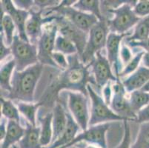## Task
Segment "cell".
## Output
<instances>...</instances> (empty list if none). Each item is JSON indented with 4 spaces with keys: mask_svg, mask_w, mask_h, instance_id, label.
<instances>
[{
    "mask_svg": "<svg viewBox=\"0 0 149 148\" xmlns=\"http://www.w3.org/2000/svg\"><path fill=\"white\" fill-rule=\"evenodd\" d=\"M67 57L69 63L68 67L64 71H61L59 76L53 80L51 85L45 90L40 101L42 103L43 106L49 107L54 105V107L59 92L62 90L80 92L89 97L88 85L91 84L97 86L93 73L90 71V66L82 63L78 54Z\"/></svg>",
    "mask_w": 149,
    "mask_h": 148,
    "instance_id": "obj_1",
    "label": "cell"
},
{
    "mask_svg": "<svg viewBox=\"0 0 149 148\" xmlns=\"http://www.w3.org/2000/svg\"><path fill=\"white\" fill-rule=\"evenodd\" d=\"M43 67L44 65L39 62L23 71L15 70L11 79V90L5 98L12 101L33 102L35 90Z\"/></svg>",
    "mask_w": 149,
    "mask_h": 148,
    "instance_id": "obj_2",
    "label": "cell"
},
{
    "mask_svg": "<svg viewBox=\"0 0 149 148\" xmlns=\"http://www.w3.org/2000/svg\"><path fill=\"white\" fill-rule=\"evenodd\" d=\"M137 1L131 0L116 9H109L107 11L113 14L111 19H107L108 28L111 33L117 34H125L131 28L139 22L141 18L138 17L134 11V7Z\"/></svg>",
    "mask_w": 149,
    "mask_h": 148,
    "instance_id": "obj_3",
    "label": "cell"
},
{
    "mask_svg": "<svg viewBox=\"0 0 149 148\" xmlns=\"http://www.w3.org/2000/svg\"><path fill=\"white\" fill-rule=\"evenodd\" d=\"M110 33L106 19L100 20L91 29L88 33L87 44L83 54L81 56V61L85 65H89L95 59L96 54L101 52L106 47L107 39Z\"/></svg>",
    "mask_w": 149,
    "mask_h": 148,
    "instance_id": "obj_4",
    "label": "cell"
},
{
    "mask_svg": "<svg viewBox=\"0 0 149 148\" xmlns=\"http://www.w3.org/2000/svg\"><path fill=\"white\" fill-rule=\"evenodd\" d=\"M89 99L91 100V113L89 127L97 125L104 123H109L116 121H125V118L118 116L115 113L110 106H108L104 101L103 98L101 97L93 90L91 85L89 84L87 86ZM128 121V120H127Z\"/></svg>",
    "mask_w": 149,
    "mask_h": 148,
    "instance_id": "obj_5",
    "label": "cell"
},
{
    "mask_svg": "<svg viewBox=\"0 0 149 148\" xmlns=\"http://www.w3.org/2000/svg\"><path fill=\"white\" fill-rule=\"evenodd\" d=\"M10 49L17 71H23L40 62L37 45L22 40L18 34L15 35Z\"/></svg>",
    "mask_w": 149,
    "mask_h": 148,
    "instance_id": "obj_6",
    "label": "cell"
},
{
    "mask_svg": "<svg viewBox=\"0 0 149 148\" xmlns=\"http://www.w3.org/2000/svg\"><path fill=\"white\" fill-rule=\"evenodd\" d=\"M54 13L64 16L65 18L68 19L76 27L88 34L91 29L100 21L97 16L91 13L80 11L73 7L62 6L60 4L58 6L48 8L46 13H45V16H49Z\"/></svg>",
    "mask_w": 149,
    "mask_h": 148,
    "instance_id": "obj_7",
    "label": "cell"
},
{
    "mask_svg": "<svg viewBox=\"0 0 149 148\" xmlns=\"http://www.w3.org/2000/svg\"><path fill=\"white\" fill-rule=\"evenodd\" d=\"M58 28L54 22L46 23L43 26L42 35L38 42V58L39 62L43 65L51 66L55 69H59L51 58L54 52L55 42L57 37Z\"/></svg>",
    "mask_w": 149,
    "mask_h": 148,
    "instance_id": "obj_8",
    "label": "cell"
},
{
    "mask_svg": "<svg viewBox=\"0 0 149 148\" xmlns=\"http://www.w3.org/2000/svg\"><path fill=\"white\" fill-rule=\"evenodd\" d=\"M68 96V109L71 116L79 124L82 131L89 127L90 113L88 109V99L80 92L67 91Z\"/></svg>",
    "mask_w": 149,
    "mask_h": 148,
    "instance_id": "obj_9",
    "label": "cell"
},
{
    "mask_svg": "<svg viewBox=\"0 0 149 148\" xmlns=\"http://www.w3.org/2000/svg\"><path fill=\"white\" fill-rule=\"evenodd\" d=\"M51 15L54 16V22L57 25L58 33L59 35L70 39L75 44L78 50V55L80 57L86 47L88 34L76 27L64 16L54 13Z\"/></svg>",
    "mask_w": 149,
    "mask_h": 148,
    "instance_id": "obj_10",
    "label": "cell"
},
{
    "mask_svg": "<svg viewBox=\"0 0 149 148\" xmlns=\"http://www.w3.org/2000/svg\"><path fill=\"white\" fill-rule=\"evenodd\" d=\"M113 96L110 108L116 114L128 121H136V114L133 112L130 106L128 98L126 97V90L123 87L120 79L112 85Z\"/></svg>",
    "mask_w": 149,
    "mask_h": 148,
    "instance_id": "obj_11",
    "label": "cell"
},
{
    "mask_svg": "<svg viewBox=\"0 0 149 148\" xmlns=\"http://www.w3.org/2000/svg\"><path fill=\"white\" fill-rule=\"evenodd\" d=\"M109 127V123L90 126L87 130L78 134L72 142L63 148L70 147L80 142L95 145L101 148H107L106 133Z\"/></svg>",
    "mask_w": 149,
    "mask_h": 148,
    "instance_id": "obj_12",
    "label": "cell"
},
{
    "mask_svg": "<svg viewBox=\"0 0 149 148\" xmlns=\"http://www.w3.org/2000/svg\"><path fill=\"white\" fill-rule=\"evenodd\" d=\"M91 67V71L95 79L97 87L99 90H101L106 85L109 81L115 82L119 78L116 76L112 72L108 58L98 52L95 56V59L89 65Z\"/></svg>",
    "mask_w": 149,
    "mask_h": 148,
    "instance_id": "obj_13",
    "label": "cell"
},
{
    "mask_svg": "<svg viewBox=\"0 0 149 148\" xmlns=\"http://www.w3.org/2000/svg\"><path fill=\"white\" fill-rule=\"evenodd\" d=\"M131 35V33L125 34H117L115 33L110 32L108 36L106 43L107 58L112 68L114 70V75L119 78L120 73L123 70V64L120 61V49L121 44L124 38H126Z\"/></svg>",
    "mask_w": 149,
    "mask_h": 148,
    "instance_id": "obj_14",
    "label": "cell"
},
{
    "mask_svg": "<svg viewBox=\"0 0 149 148\" xmlns=\"http://www.w3.org/2000/svg\"><path fill=\"white\" fill-rule=\"evenodd\" d=\"M29 12L30 16L26 23V33L30 42L37 45L42 35L44 24L54 22V18L53 15L42 16L43 10H34L32 8Z\"/></svg>",
    "mask_w": 149,
    "mask_h": 148,
    "instance_id": "obj_15",
    "label": "cell"
},
{
    "mask_svg": "<svg viewBox=\"0 0 149 148\" xmlns=\"http://www.w3.org/2000/svg\"><path fill=\"white\" fill-rule=\"evenodd\" d=\"M1 8L5 14L9 15L13 19L17 30V34L20 39L30 42L26 33V23L30 16V12L18 9L15 6L13 1L3 0L1 2Z\"/></svg>",
    "mask_w": 149,
    "mask_h": 148,
    "instance_id": "obj_16",
    "label": "cell"
},
{
    "mask_svg": "<svg viewBox=\"0 0 149 148\" xmlns=\"http://www.w3.org/2000/svg\"><path fill=\"white\" fill-rule=\"evenodd\" d=\"M121 81L127 93L141 90L149 81V69L143 65L139 66L134 73Z\"/></svg>",
    "mask_w": 149,
    "mask_h": 148,
    "instance_id": "obj_17",
    "label": "cell"
},
{
    "mask_svg": "<svg viewBox=\"0 0 149 148\" xmlns=\"http://www.w3.org/2000/svg\"><path fill=\"white\" fill-rule=\"evenodd\" d=\"M53 139L51 144L56 142L62 135L67 127L68 118L67 111L62 104L56 102L53 108Z\"/></svg>",
    "mask_w": 149,
    "mask_h": 148,
    "instance_id": "obj_18",
    "label": "cell"
},
{
    "mask_svg": "<svg viewBox=\"0 0 149 148\" xmlns=\"http://www.w3.org/2000/svg\"><path fill=\"white\" fill-rule=\"evenodd\" d=\"M25 133L18 142L19 148H42L40 144L41 127L33 126L25 121Z\"/></svg>",
    "mask_w": 149,
    "mask_h": 148,
    "instance_id": "obj_19",
    "label": "cell"
},
{
    "mask_svg": "<svg viewBox=\"0 0 149 148\" xmlns=\"http://www.w3.org/2000/svg\"><path fill=\"white\" fill-rule=\"evenodd\" d=\"M25 128L16 121L8 120L7 127V133L5 138L1 142L0 148H10L17 142H19L25 133Z\"/></svg>",
    "mask_w": 149,
    "mask_h": 148,
    "instance_id": "obj_20",
    "label": "cell"
},
{
    "mask_svg": "<svg viewBox=\"0 0 149 148\" xmlns=\"http://www.w3.org/2000/svg\"><path fill=\"white\" fill-rule=\"evenodd\" d=\"M39 122L41 127L40 144L42 148L51 145L53 139V113L50 112L42 117H39Z\"/></svg>",
    "mask_w": 149,
    "mask_h": 148,
    "instance_id": "obj_21",
    "label": "cell"
},
{
    "mask_svg": "<svg viewBox=\"0 0 149 148\" xmlns=\"http://www.w3.org/2000/svg\"><path fill=\"white\" fill-rule=\"evenodd\" d=\"M16 70V62L14 59H10L1 65L0 69V86L1 90L10 92L11 90V79Z\"/></svg>",
    "mask_w": 149,
    "mask_h": 148,
    "instance_id": "obj_22",
    "label": "cell"
},
{
    "mask_svg": "<svg viewBox=\"0 0 149 148\" xmlns=\"http://www.w3.org/2000/svg\"><path fill=\"white\" fill-rule=\"evenodd\" d=\"M43 106L41 101L36 103L17 101V107L20 114L28 122L33 126H36V113L40 107Z\"/></svg>",
    "mask_w": 149,
    "mask_h": 148,
    "instance_id": "obj_23",
    "label": "cell"
},
{
    "mask_svg": "<svg viewBox=\"0 0 149 148\" xmlns=\"http://www.w3.org/2000/svg\"><path fill=\"white\" fill-rule=\"evenodd\" d=\"M100 2L98 0H78L73 8L85 13H91L97 16L99 20H103L105 17L101 11Z\"/></svg>",
    "mask_w": 149,
    "mask_h": 148,
    "instance_id": "obj_24",
    "label": "cell"
},
{
    "mask_svg": "<svg viewBox=\"0 0 149 148\" xmlns=\"http://www.w3.org/2000/svg\"><path fill=\"white\" fill-rule=\"evenodd\" d=\"M149 38V16L141 18L139 22L134 27L133 34L125 38V42H133V41H144Z\"/></svg>",
    "mask_w": 149,
    "mask_h": 148,
    "instance_id": "obj_25",
    "label": "cell"
},
{
    "mask_svg": "<svg viewBox=\"0 0 149 148\" xmlns=\"http://www.w3.org/2000/svg\"><path fill=\"white\" fill-rule=\"evenodd\" d=\"M128 100L133 112L137 114L139 110L149 104V93L137 90L130 93Z\"/></svg>",
    "mask_w": 149,
    "mask_h": 148,
    "instance_id": "obj_26",
    "label": "cell"
},
{
    "mask_svg": "<svg viewBox=\"0 0 149 148\" xmlns=\"http://www.w3.org/2000/svg\"><path fill=\"white\" fill-rule=\"evenodd\" d=\"M1 103V114L3 117L8 120L16 121L20 123V113L12 100L5 99L1 95L0 97Z\"/></svg>",
    "mask_w": 149,
    "mask_h": 148,
    "instance_id": "obj_27",
    "label": "cell"
},
{
    "mask_svg": "<svg viewBox=\"0 0 149 148\" xmlns=\"http://www.w3.org/2000/svg\"><path fill=\"white\" fill-rule=\"evenodd\" d=\"M17 28L13 19L9 15L5 14L1 20V33L4 34V40L6 45L10 47L15 36Z\"/></svg>",
    "mask_w": 149,
    "mask_h": 148,
    "instance_id": "obj_28",
    "label": "cell"
},
{
    "mask_svg": "<svg viewBox=\"0 0 149 148\" xmlns=\"http://www.w3.org/2000/svg\"><path fill=\"white\" fill-rule=\"evenodd\" d=\"M54 51L61 53L65 56H71L78 54L77 46L73 42L62 35H58L55 42Z\"/></svg>",
    "mask_w": 149,
    "mask_h": 148,
    "instance_id": "obj_29",
    "label": "cell"
},
{
    "mask_svg": "<svg viewBox=\"0 0 149 148\" xmlns=\"http://www.w3.org/2000/svg\"><path fill=\"white\" fill-rule=\"evenodd\" d=\"M131 148H149V122L140 124L136 139Z\"/></svg>",
    "mask_w": 149,
    "mask_h": 148,
    "instance_id": "obj_30",
    "label": "cell"
},
{
    "mask_svg": "<svg viewBox=\"0 0 149 148\" xmlns=\"http://www.w3.org/2000/svg\"><path fill=\"white\" fill-rule=\"evenodd\" d=\"M144 54L145 51L143 50V51L138 52L133 57V59L123 67V70H122L120 76H119V79L123 78V77L127 76H130L133 73H134L139 68V65L140 62H142V59H143Z\"/></svg>",
    "mask_w": 149,
    "mask_h": 148,
    "instance_id": "obj_31",
    "label": "cell"
},
{
    "mask_svg": "<svg viewBox=\"0 0 149 148\" xmlns=\"http://www.w3.org/2000/svg\"><path fill=\"white\" fill-rule=\"evenodd\" d=\"M134 11L139 18H144L149 16V0L137 1L134 7Z\"/></svg>",
    "mask_w": 149,
    "mask_h": 148,
    "instance_id": "obj_32",
    "label": "cell"
},
{
    "mask_svg": "<svg viewBox=\"0 0 149 148\" xmlns=\"http://www.w3.org/2000/svg\"><path fill=\"white\" fill-rule=\"evenodd\" d=\"M51 58L61 71H64L68 67L69 63L68 57H66L64 54L54 51L51 55Z\"/></svg>",
    "mask_w": 149,
    "mask_h": 148,
    "instance_id": "obj_33",
    "label": "cell"
},
{
    "mask_svg": "<svg viewBox=\"0 0 149 148\" xmlns=\"http://www.w3.org/2000/svg\"><path fill=\"white\" fill-rule=\"evenodd\" d=\"M124 124V135H123V141L120 145L116 148H131V131L128 124V121H123Z\"/></svg>",
    "mask_w": 149,
    "mask_h": 148,
    "instance_id": "obj_34",
    "label": "cell"
},
{
    "mask_svg": "<svg viewBox=\"0 0 149 148\" xmlns=\"http://www.w3.org/2000/svg\"><path fill=\"white\" fill-rule=\"evenodd\" d=\"M133 54L128 47L127 44H125V42L123 41L121 44V49H120V61H121L122 64L124 65L125 66L133 59Z\"/></svg>",
    "mask_w": 149,
    "mask_h": 148,
    "instance_id": "obj_35",
    "label": "cell"
},
{
    "mask_svg": "<svg viewBox=\"0 0 149 148\" xmlns=\"http://www.w3.org/2000/svg\"><path fill=\"white\" fill-rule=\"evenodd\" d=\"M60 2L61 1L58 0H36L34 1V6L38 8V10H44L45 9L58 6Z\"/></svg>",
    "mask_w": 149,
    "mask_h": 148,
    "instance_id": "obj_36",
    "label": "cell"
},
{
    "mask_svg": "<svg viewBox=\"0 0 149 148\" xmlns=\"http://www.w3.org/2000/svg\"><path fill=\"white\" fill-rule=\"evenodd\" d=\"M10 54H12L10 47L6 45L4 40V34L1 33V35H0V61H1V63L3 62V61Z\"/></svg>",
    "mask_w": 149,
    "mask_h": 148,
    "instance_id": "obj_37",
    "label": "cell"
},
{
    "mask_svg": "<svg viewBox=\"0 0 149 148\" xmlns=\"http://www.w3.org/2000/svg\"><path fill=\"white\" fill-rule=\"evenodd\" d=\"M13 2L18 9L27 11H30L34 6V1L33 0H13Z\"/></svg>",
    "mask_w": 149,
    "mask_h": 148,
    "instance_id": "obj_38",
    "label": "cell"
},
{
    "mask_svg": "<svg viewBox=\"0 0 149 148\" xmlns=\"http://www.w3.org/2000/svg\"><path fill=\"white\" fill-rule=\"evenodd\" d=\"M131 0H114V1H101L102 5L105 7L107 10L109 9H116L125 3H128Z\"/></svg>",
    "mask_w": 149,
    "mask_h": 148,
    "instance_id": "obj_39",
    "label": "cell"
},
{
    "mask_svg": "<svg viewBox=\"0 0 149 148\" xmlns=\"http://www.w3.org/2000/svg\"><path fill=\"white\" fill-rule=\"evenodd\" d=\"M112 81H109L106 85L102 88V98L105 102L110 106L113 96V90H112Z\"/></svg>",
    "mask_w": 149,
    "mask_h": 148,
    "instance_id": "obj_40",
    "label": "cell"
},
{
    "mask_svg": "<svg viewBox=\"0 0 149 148\" xmlns=\"http://www.w3.org/2000/svg\"><path fill=\"white\" fill-rule=\"evenodd\" d=\"M125 42V41H124ZM125 43L128 46L131 47V48H135V47H140L145 51V52L149 53V38L144 41H133V42H125Z\"/></svg>",
    "mask_w": 149,
    "mask_h": 148,
    "instance_id": "obj_41",
    "label": "cell"
},
{
    "mask_svg": "<svg viewBox=\"0 0 149 148\" xmlns=\"http://www.w3.org/2000/svg\"><path fill=\"white\" fill-rule=\"evenodd\" d=\"M135 122L139 124L149 122V104L137 113Z\"/></svg>",
    "mask_w": 149,
    "mask_h": 148,
    "instance_id": "obj_42",
    "label": "cell"
},
{
    "mask_svg": "<svg viewBox=\"0 0 149 148\" xmlns=\"http://www.w3.org/2000/svg\"><path fill=\"white\" fill-rule=\"evenodd\" d=\"M8 120L5 117H1V124H0V140L1 142L4 140L7 133V127H8Z\"/></svg>",
    "mask_w": 149,
    "mask_h": 148,
    "instance_id": "obj_43",
    "label": "cell"
},
{
    "mask_svg": "<svg viewBox=\"0 0 149 148\" xmlns=\"http://www.w3.org/2000/svg\"><path fill=\"white\" fill-rule=\"evenodd\" d=\"M142 62H143V66L149 69V53L145 52L142 59Z\"/></svg>",
    "mask_w": 149,
    "mask_h": 148,
    "instance_id": "obj_44",
    "label": "cell"
},
{
    "mask_svg": "<svg viewBox=\"0 0 149 148\" xmlns=\"http://www.w3.org/2000/svg\"><path fill=\"white\" fill-rule=\"evenodd\" d=\"M79 148H101L100 147L97 146L95 145H91V144H88V143H85V145H83V146H79Z\"/></svg>",
    "mask_w": 149,
    "mask_h": 148,
    "instance_id": "obj_45",
    "label": "cell"
},
{
    "mask_svg": "<svg viewBox=\"0 0 149 148\" xmlns=\"http://www.w3.org/2000/svg\"><path fill=\"white\" fill-rule=\"evenodd\" d=\"M141 90L145 92H148V93H149V81Z\"/></svg>",
    "mask_w": 149,
    "mask_h": 148,
    "instance_id": "obj_46",
    "label": "cell"
},
{
    "mask_svg": "<svg viewBox=\"0 0 149 148\" xmlns=\"http://www.w3.org/2000/svg\"><path fill=\"white\" fill-rule=\"evenodd\" d=\"M14 148H17V147H14Z\"/></svg>",
    "mask_w": 149,
    "mask_h": 148,
    "instance_id": "obj_47",
    "label": "cell"
}]
</instances>
